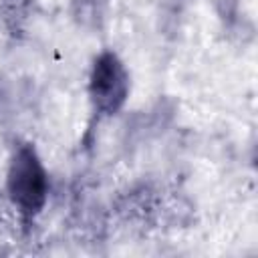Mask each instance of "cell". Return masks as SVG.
<instances>
[{"instance_id":"obj_1","label":"cell","mask_w":258,"mask_h":258,"mask_svg":"<svg viewBox=\"0 0 258 258\" xmlns=\"http://www.w3.org/2000/svg\"><path fill=\"white\" fill-rule=\"evenodd\" d=\"M6 189L12 206L24 220L38 216L48 198V175L34 145L16 147L6 175Z\"/></svg>"},{"instance_id":"obj_2","label":"cell","mask_w":258,"mask_h":258,"mask_svg":"<svg viewBox=\"0 0 258 258\" xmlns=\"http://www.w3.org/2000/svg\"><path fill=\"white\" fill-rule=\"evenodd\" d=\"M129 73L123 60L113 52H101L89 75V97L97 113L117 115L129 97Z\"/></svg>"},{"instance_id":"obj_3","label":"cell","mask_w":258,"mask_h":258,"mask_svg":"<svg viewBox=\"0 0 258 258\" xmlns=\"http://www.w3.org/2000/svg\"><path fill=\"white\" fill-rule=\"evenodd\" d=\"M34 0H0V14L10 34L18 36L32 14Z\"/></svg>"},{"instance_id":"obj_4","label":"cell","mask_w":258,"mask_h":258,"mask_svg":"<svg viewBox=\"0 0 258 258\" xmlns=\"http://www.w3.org/2000/svg\"><path fill=\"white\" fill-rule=\"evenodd\" d=\"M107 0H73L77 14L83 16V18H95V16H99L101 14V6Z\"/></svg>"}]
</instances>
